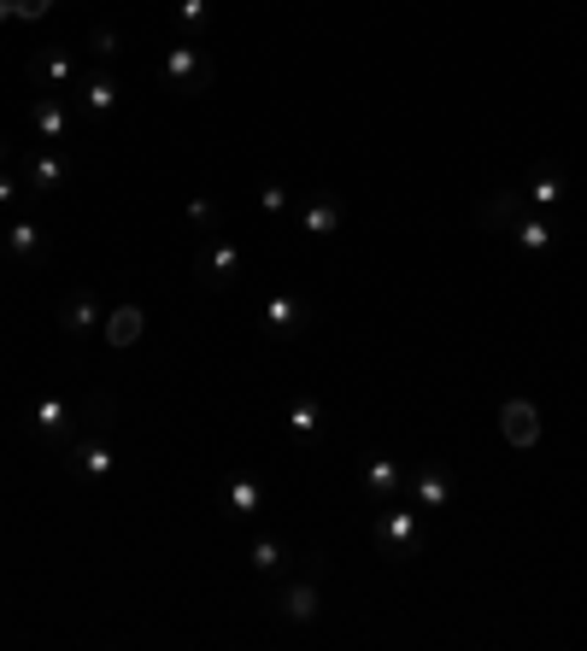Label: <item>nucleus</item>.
Wrapping results in <instances>:
<instances>
[{
    "instance_id": "f257e3e1",
    "label": "nucleus",
    "mask_w": 587,
    "mask_h": 651,
    "mask_svg": "<svg viewBox=\"0 0 587 651\" xmlns=\"http://www.w3.org/2000/svg\"><path fill=\"white\" fill-rule=\"evenodd\" d=\"M165 89L194 100V94H212L218 89V60H212L200 41H177V48H165V65H159Z\"/></svg>"
},
{
    "instance_id": "f03ea898",
    "label": "nucleus",
    "mask_w": 587,
    "mask_h": 651,
    "mask_svg": "<svg viewBox=\"0 0 587 651\" xmlns=\"http://www.w3.org/2000/svg\"><path fill=\"white\" fill-rule=\"evenodd\" d=\"M329 575V558L323 552H306V570L294 575V582H282L277 592H270V604H277L289 622H318L323 599H318V582Z\"/></svg>"
},
{
    "instance_id": "7ed1b4c3",
    "label": "nucleus",
    "mask_w": 587,
    "mask_h": 651,
    "mask_svg": "<svg viewBox=\"0 0 587 651\" xmlns=\"http://www.w3.org/2000/svg\"><path fill=\"white\" fill-rule=\"evenodd\" d=\"M241 265H247V258H241V247L235 241H224V235H212L206 247L194 253V277L212 288V294H229V288L241 282Z\"/></svg>"
},
{
    "instance_id": "20e7f679",
    "label": "nucleus",
    "mask_w": 587,
    "mask_h": 651,
    "mask_svg": "<svg viewBox=\"0 0 587 651\" xmlns=\"http://www.w3.org/2000/svg\"><path fill=\"white\" fill-rule=\"evenodd\" d=\"M30 89L36 94H77L82 89V71L65 48H41L30 60Z\"/></svg>"
},
{
    "instance_id": "39448f33",
    "label": "nucleus",
    "mask_w": 587,
    "mask_h": 651,
    "mask_svg": "<svg viewBox=\"0 0 587 651\" xmlns=\"http://www.w3.org/2000/svg\"><path fill=\"white\" fill-rule=\"evenodd\" d=\"M60 329L71 341H89L94 329H106V306H100L94 288H71V294L60 299Z\"/></svg>"
},
{
    "instance_id": "423d86ee",
    "label": "nucleus",
    "mask_w": 587,
    "mask_h": 651,
    "mask_svg": "<svg viewBox=\"0 0 587 651\" xmlns=\"http://www.w3.org/2000/svg\"><path fill=\"white\" fill-rule=\"evenodd\" d=\"M528 212L523 188H494L488 200H476V229L482 235H511V224Z\"/></svg>"
},
{
    "instance_id": "0eeeda50",
    "label": "nucleus",
    "mask_w": 587,
    "mask_h": 651,
    "mask_svg": "<svg viewBox=\"0 0 587 651\" xmlns=\"http://www.w3.org/2000/svg\"><path fill=\"white\" fill-rule=\"evenodd\" d=\"M306 329H311L306 299H294V294H270L265 299V335L270 341H294V335H306Z\"/></svg>"
},
{
    "instance_id": "6e6552de",
    "label": "nucleus",
    "mask_w": 587,
    "mask_h": 651,
    "mask_svg": "<svg viewBox=\"0 0 587 651\" xmlns=\"http://www.w3.org/2000/svg\"><path fill=\"white\" fill-rule=\"evenodd\" d=\"M499 434H506V446H518V452L540 446V405L535 399H506L499 405Z\"/></svg>"
},
{
    "instance_id": "1a4fd4ad",
    "label": "nucleus",
    "mask_w": 587,
    "mask_h": 651,
    "mask_svg": "<svg viewBox=\"0 0 587 651\" xmlns=\"http://www.w3.org/2000/svg\"><path fill=\"white\" fill-rule=\"evenodd\" d=\"M0 253H7L12 265H41V253H48V229L30 224V217H12V224L0 229Z\"/></svg>"
},
{
    "instance_id": "9d476101",
    "label": "nucleus",
    "mask_w": 587,
    "mask_h": 651,
    "mask_svg": "<svg viewBox=\"0 0 587 651\" xmlns=\"http://www.w3.org/2000/svg\"><path fill=\"white\" fill-rule=\"evenodd\" d=\"M65 182H71L65 148H36L30 153V170H24V188H30V194H60Z\"/></svg>"
},
{
    "instance_id": "9b49d317",
    "label": "nucleus",
    "mask_w": 587,
    "mask_h": 651,
    "mask_svg": "<svg viewBox=\"0 0 587 651\" xmlns=\"http://www.w3.org/2000/svg\"><path fill=\"white\" fill-rule=\"evenodd\" d=\"M30 124H36V141H41V148H60V141L71 136V106H65V94H41L36 112H30Z\"/></svg>"
},
{
    "instance_id": "f8f14e48",
    "label": "nucleus",
    "mask_w": 587,
    "mask_h": 651,
    "mask_svg": "<svg viewBox=\"0 0 587 651\" xmlns=\"http://www.w3.org/2000/svg\"><path fill=\"white\" fill-rule=\"evenodd\" d=\"M418 528H423V511H382L377 516V546H388V552H411L418 546Z\"/></svg>"
},
{
    "instance_id": "ddd939ff",
    "label": "nucleus",
    "mask_w": 587,
    "mask_h": 651,
    "mask_svg": "<svg viewBox=\"0 0 587 651\" xmlns=\"http://www.w3.org/2000/svg\"><path fill=\"white\" fill-rule=\"evenodd\" d=\"M411 494H418V511H447L452 505V470L447 464H423L418 470V482H411Z\"/></svg>"
},
{
    "instance_id": "4468645a",
    "label": "nucleus",
    "mask_w": 587,
    "mask_h": 651,
    "mask_svg": "<svg viewBox=\"0 0 587 651\" xmlns=\"http://www.w3.org/2000/svg\"><path fill=\"white\" fill-rule=\"evenodd\" d=\"M71 464H77V475H82V482H106V475L118 470V458H112L106 434H89L82 446H71Z\"/></svg>"
},
{
    "instance_id": "2eb2a0df",
    "label": "nucleus",
    "mask_w": 587,
    "mask_h": 651,
    "mask_svg": "<svg viewBox=\"0 0 587 651\" xmlns=\"http://www.w3.org/2000/svg\"><path fill=\"white\" fill-rule=\"evenodd\" d=\"M341 217H347V206H341L335 194H318V200H306V212H299V235H335L341 229Z\"/></svg>"
},
{
    "instance_id": "dca6fc26",
    "label": "nucleus",
    "mask_w": 587,
    "mask_h": 651,
    "mask_svg": "<svg viewBox=\"0 0 587 651\" xmlns=\"http://www.w3.org/2000/svg\"><path fill=\"white\" fill-rule=\"evenodd\" d=\"M141 329H148L141 306H112L106 311V346H112V353H130V346L141 341Z\"/></svg>"
},
{
    "instance_id": "f3484780",
    "label": "nucleus",
    "mask_w": 587,
    "mask_h": 651,
    "mask_svg": "<svg viewBox=\"0 0 587 651\" xmlns=\"http://www.w3.org/2000/svg\"><path fill=\"white\" fill-rule=\"evenodd\" d=\"M323 423H329V417H323V399L299 387V394L289 399V429L299 434V441H318V434H323Z\"/></svg>"
},
{
    "instance_id": "a211bd4d",
    "label": "nucleus",
    "mask_w": 587,
    "mask_h": 651,
    "mask_svg": "<svg viewBox=\"0 0 587 651\" xmlns=\"http://www.w3.org/2000/svg\"><path fill=\"white\" fill-rule=\"evenodd\" d=\"M71 417H77V411H71V405L65 399H41L36 405V434H41V446H60L65 441V429H71Z\"/></svg>"
},
{
    "instance_id": "6ab92c4d",
    "label": "nucleus",
    "mask_w": 587,
    "mask_h": 651,
    "mask_svg": "<svg viewBox=\"0 0 587 651\" xmlns=\"http://www.w3.org/2000/svg\"><path fill=\"white\" fill-rule=\"evenodd\" d=\"M77 100H82V112L106 118V112L118 106V82H112L106 71H89V77H82V89H77Z\"/></svg>"
},
{
    "instance_id": "aec40b11",
    "label": "nucleus",
    "mask_w": 587,
    "mask_h": 651,
    "mask_svg": "<svg viewBox=\"0 0 587 651\" xmlns=\"http://www.w3.org/2000/svg\"><path fill=\"white\" fill-rule=\"evenodd\" d=\"M523 200H528V206H564V200H570L564 170H535V177H528V188H523Z\"/></svg>"
},
{
    "instance_id": "412c9836",
    "label": "nucleus",
    "mask_w": 587,
    "mask_h": 651,
    "mask_svg": "<svg viewBox=\"0 0 587 651\" xmlns=\"http://www.w3.org/2000/svg\"><path fill=\"white\" fill-rule=\"evenodd\" d=\"M224 505H229V516H259L265 511V487L253 482V475H235V482L224 487Z\"/></svg>"
},
{
    "instance_id": "4be33fe9",
    "label": "nucleus",
    "mask_w": 587,
    "mask_h": 651,
    "mask_svg": "<svg viewBox=\"0 0 587 651\" xmlns=\"http://www.w3.org/2000/svg\"><path fill=\"white\" fill-rule=\"evenodd\" d=\"M511 241H518L523 253H547L552 241H558V229H552V224H540V217H528V212H523L518 224H511Z\"/></svg>"
},
{
    "instance_id": "5701e85b",
    "label": "nucleus",
    "mask_w": 587,
    "mask_h": 651,
    "mask_svg": "<svg viewBox=\"0 0 587 651\" xmlns=\"http://www.w3.org/2000/svg\"><path fill=\"white\" fill-rule=\"evenodd\" d=\"M77 417H82V429H89V434H106L112 417H118V399H112V394H89L77 405Z\"/></svg>"
},
{
    "instance_id": "b1692460",
    "label": "nucleus",
    "mask_w": 587,
    "mask_h": 651,
    "mask_svg": "<svg viewBox=\"0 0 587 651\" xmlns=\"http://www.w3.org/2000/svg\"><path fill=\"white\" fill-rule=\"evenodd\" d=\"M247 563H253L259 575H282V570H289V546H282V540H270V534H265V540H253Z\"/></svg>"
},
{
    "instance_id": "393cba45",
    "label": "nucleus",
    "mask_w": 587,
    "mask_h": 651,
    "mask_svg": "<svg viewBox=\"0 0 587 651\" xmlns=\"http://www.w3.org/2000/svg\"><path fill=\"white\" fill-rule=\"evenodd\" d=\"M365 487H370V499H394L399 494V464H394V458H377V464H370L365 470Z\"/></svg>"
},
{
    "instance_id": "a878e982",
    "label": "nucleus",
    "mask_w": 587,
    "mask_h": 651,
    "mask_svg": "<svg viewBox=\"0 0 587 651\" xmlns=\"http://www.w3.org/2000/svg\"><path fill=\"white\" fill-rule=\"evenodd\" d=\"M89 53H94V60H118V53H124V36L112 30V24H100V30H89Z\"/></svg>"
},
{
    "instance_id": "bb28decb",
    "label": "nucleus",
    "mask_w": 587,
    "mask_h": 651,
    "mask_svg": "<svg viewBox=\"0 0 587 651\" xmlns=\"http://www.w3.org/2000/svg\"><path fill=\"white\" fill-rule=\"evenodd\" d=\"M259 206H265L270 217H289L294 200H289V188H282V182H259Z\"/></svg>"
},
{
    "instance_id": "cd10ccee",
    "label": "nucleus",
    "mask_w": 587,
    "mask_h": 651,
    "mask_svg": "<svg viewBox=\"0 0 587 651\" xmlns=\"http://www.w3.org/2000/svg\"><path fill=\"white\" fill-rule=\"evenodd\" d=\"M182 24H189V30H206V24H212V0H182Z\"/></svg>"
},
{
    "instance_id": "c85d7f7f",
    "label": "nucleus",
    "mask_w": 587,
    "mask_h": 651,
    "mask_svg": "<svg viewBox=\"0 0 587 651\" xmlns=\"http://www.w3.org/2000/svg\"><path fill=\"white\" fill-rule=\"evenodd\" d=\"M189 224L212 235V229H218V206H212V200H189Z\"/></svg>"
},
{
    "instance_id": "c756f323",
    "label": "nucleus",
    "mask_w": 587,
    "mask_h": 651,
    "mask_svg": "<svg viewBox=\"0 0 587 651\" xmlns=\"http://www.w3.org/2000/svg\"><path fill=\"white\" fill-rule=\"evenodd\" d=\"M18 200H24V182L12 170H0V212H18Z\"/></svg>"
},
{
    "instance_id": "7c9ffc66",
    "label": "nucleus",
    "mask_w": 587,
    "mask_h": 651,
    "mask_svg": "<svg viewBox=\"0 0 587 651\" xmlns=\"http://www.w3.org/2000/svg\"><path fill=\"white\" fill-rule=\"evenodd\" d=\"M12 7H18V24H36V18H48L53 0H12Z\"/></svg>"
},
{
    "instance_id": "2f4dec72",
    "label": "nucleus",
    "mask_w": 587,
    "mask_h": 651,
    "mask_svg": "<svg viewBox=\"0 0 587 651\" xmlns=\"http://www.w3.org/2000/svg\"><path fill=\"white\" fill-rule=\"evenodd\" d=\"M18 18V7H12V0H0V24H12Z\"/></svg>"
},
{
    "instance_id": "473e14b6",
    "label": "nucleus",
    "mask_w": 587,
    "mask_h": 651,
    "mask_svg": "<svg viewBox=\"0 0 587 651\" xmlns=\"http://www.w3.org/2000/svg\"><path fill=\"white\" fill-rule=\"evenodd\" d=\"M7 158H12V148H7V136H0V170H7Z\"/></svg>"
}]
</instances>
